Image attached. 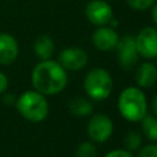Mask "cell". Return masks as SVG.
<instances>
[{"label": "cell", "instance_id": "cell-1", "mask_svg": "<svg viewBox=\"0 0 157 157\" xmlns=\"http://www.w3.org/2000/svg\"><path fill=\"white\" fill-rule=\"evenodd\" d=\"M32 86L44 96L58 94L67 85L66 70L55 60H40L32 70Z\"/></svg>", "mask_w": 157, "mask_h": 157}, {"label": "cell", "instance_id": "cell-2", "mask_svg": "<svg viewBox=\"0 0 157 157\" xmlns=\"http://www.w3.org/2000/svg\"><path fill=\"white\" fill-rule=\"evenodd\" d=\"M118 109L128 121H140L147 114V99L145 93L134 86L121 91L118 98Z\"/></svg>", "mask_w": 157, "mask_h": 157}, {"label": "cell", "instance_id": "cell-3", "mask_svg": "<svg viewBox=\"0 0 157 157\" xmlns=\"http://www.w3.org/2000/svg\"><path fill=\"white\" fill-rule=\"evenodd\" d=\"M18 113L31 123L43 121L49 113V103L44 94L32 90L20 94L15 103Z\"/></svg>", "mask_w": 157, "mask_h": 157}, {"label": "cell", "instance_id": "cell-4", "mask_svg": "<svg viewBox=\"0 0 157 157\" xmlns=\"http://www.w3.org/2000/svg\"><path fill=\"white\" fill-rule=\"evenodd\" d=\"M86 94L94 101H103L109 97L113 90L112 75L103 67L91 69L83 80Z\"/></svg>", "mask_w": 157, "mask_h": 157}, {"label": "cell", "instance_id": "cell-5", "mask_svg": "<svg viewBox=\"0 0 157 157\" xmlns=\"http://www.w3.org/2000/svg\"><path fill=\"white\" fill-rule=\"evenodd\" d=\"M85 16L92 25L98 27V26H107L110 22V20L114 17V13L108 1L91 0L85 6Z\"/></svg>", "mask_w": 157, "mask_h": 157}, {"label": "cell", "instance_id": "cell-6", "mask_svg": "<svg viewBox=\"0 0 157 157\" xmlns=\"http://www.w3.org/2000/svg\"><path fill=\"white\" fill-rule=\"evenodd\" d=\"M115 49H117V60L124 70H130L137 64L139 53L136 49L134 36H124L119 38Z\"/></svg>", "mask_w": 157, "mask_h": 157}, {"label": "cell", "instance_id": "cell-7", "mask_svg": "<svg viewBox=\"0 0 157 157\" xmlns=\"http://www.w3.org/2000/svg\"><path fill=\"white\" fill-rule=\"evenodd\" d=\"M135 44L139 55L146 59L157 58V28L144 27L135 36Z\"/></svg>", "mask_w": 157, "mask_h": 157}, {"label": "cell", "instance_id": "cell-8", "mask_svg": "<svg viewBox=\"0 0 157 157\" xmlns=\"http://www.w3.org/2000/svg\"><path fill=\"white\" fill-rule=\"evenodd\" d=\"M87 134L94 142H104L113 134L112 119L102 113L94 114L87 124Z\"/></svg>", "mask_w": 157, "mask_h": 157}, {"label": "cell", "instance_id": "cell-9", "mask_svg": "<svg viewBox=\"0 0 157 157\" xmlns=\"http://www.w3.org/2000/svg\"><path fill=\"white\" fill-rule=\"evenodd\" d=\"M56 61L66 71H78L87 65L88 55L80 47H67L59 53Z\"/></svg>", "mask_w": 157, "mask_h": 157}, {"label": "cell", "instance_id": "cell-10", "mask_svg": "<svg viewBox=\"0 0 157 157\" xmlns=\"http://www.w3.org/2000/svg\"><path fill=\"white\" fill-rule=\"evenodd\" d=\"M119 38L120 37L118 36L115 28H112L108 25L98 26L92 34V43L96 49L101 52H108L115 49Z\"/></svg>", "mask_w": 157, "mask_h": 157}, {"label": "cell", "instance_id": "cell-11", "mask_svg": "<svg viewBox=\"0 0 157 157\" xmlns=\"http://www.w3.org/2000/svg\"><path fill=\"white\" fill-rule=\"evenodd\" d=\"M18 43L10 33H0V65H11L18 56Z\"/></svg>", "mask_w": 157, "mask_h": 157}, {"label": "cell", "instance_id": "cell-12", "mask_svg": "<svg viewBox=\"0 0 157 157\" xmlns=\"http://www.w3.org/2000/svg\"><path fill=\"white\" fill-rule=\"evenodd\" d=\"M157 81V66L152 63H142L135 71V82L142 87L147 88L156 83Z\"/></svg>", "mask_w": 157, "mask_h": 157}, {"label": "cell", "instance_id": "cell-13", "mask_svg": "<svg viewBox=\"0 0 157 157\" xmlns=\"http://www.w3.org/2000/svg\"><path fill=\"white\" fill-rule=\"evenodd\" d=\"M54 49H55L54 40L48 34H40L39 37H37V39L33 43L34 54L39 60L52 59L54 54Z\"/></svg>", "mask_w": 157, "mask_h": 157}, {"label": "cell", "instance_id": "cell-14", "mask_svg": "<svg viewBox=\"0 0 157 157\" xmlns=\"http://www.w3.org/2000/svg\"><path fill=\"white\" fill-rule=\"evenodd\" d=\"M69 110L75 117H87L92 113L93 104L86 97L78 96V97H74L69 102Z\"/></svg>", "mask_w": 157, "mask_h": 157}, {"label": "cell", "instance_id": "cell-15", "mask_svg": "<svg viewBox=\"0 0 157 157\" xmlns=\"http://www.w3.org/2000/svg\"><path fill=\"white\" fill-rule=\"evenodd\" d=\"M140 121L144 135L151 141H157V117L146 114Z\"/></svg>", "mask_w": 157, "mask_h": 157}, {"label": "cell", "instance_id": "cell-16", "mask_svg": "<svg viewBox=\"0 0 157 157\" xmlns=\"http://www.w3.org/2000/svg\"><path fill=\"white\" fill-rule=\"evenodd\" d=\"M141 145H142V139H141V135L136 131H130L125 135V139H124V146L125 148L129 151V152H132V151H137L141 148Z\"/></svg>", "mask_w": 157, "mask_h": 157}, {"label": "cell", "instance_id": "cell-17", "mask_svg": "<svg viewBox=\"0 0 157 157\" xmlns=\"http://www.w3.org/2000/svg\"><path fill=\"white\" fill-rule=\"evenodd\" d=\"M96 153H97L96 146L92 142L85 141L76 147L75 157H96Z\"/></svg>", "mask_w": 157, "mask_h": 157}, {"label": "cell", "instance_id": "cell-18", "mask_svg": "<svg viewBox=\"0 0 157 157\" xmlns=\"http://www.w3.org/2000/svg\"><path fill=\"white\" fill-rule=\"evenodd\" d=\"M128 6L136 11H145L151 9L157 0H125Z\"/></svg>", "mask_w": 157, "mask_h": 157}, {"label": "cell", "instance_id": "cell-19", "mask_svg": "<svg viewBox=\"0 0 157 157\" xmlns=\"http://www.w3.org/2000/svg\"><path fill=\"white\" fill-rule=\"evenodd\" d=\"M139 157H157V144H151L140 148Z\"/></svg>", "mask_w": 157, "mask_h": 157}, {"label": "cell", "instance_id": "cell-20", "mask_svg": "<svg viewBox=\"0 0 157 157\" xmlns=\"http://www.w3.org/2000/svg\"><path fill=\"white\" fill-rule=\"evenodd\" d=\"M16 99H17V97L13 93H10V92H6V91L2 93V97H1L2 103L6 104V105H13L16 103Z\"/></svg>", "mask_w": 157, "mask_h": 157}, {"label": "cell", "instance_id": "cell-21", "mask_svg": "<svg viewBox=\"0 0 157 157\" xmlns=\"http://www.w3.org/2000/svg\"><path fill=\"white\" fill-rule=\"evenodd\" d=\"M104 157H132V155L128 150H113L108 152Z\"/></svg>", "mask_w": 157, "mask_h": 157}, {"label": "cell", "instance_id": "cell-22", "mask_svg": "<svg viewBox=\"0 0 157 157\" xmlns=\"http://www.w3.org/2000/svg\"><path fill=\"white\" fill-rule=\"evenodd\" d=\"M7 86H9V78H7V76L2 71H0V94H2L7 90Z\"/></svg>", "mask_w": 157, "mask_h": 157}, {"label": "cell", "instance_id": "cell-23", "mask_svg": "<svg viewBox=\"0 0 157 157\" xmlns=\"http://www.w3.org/2000/svg\"><path fill=\"white\" fill-rule=\"evenodd\" d=\"M151 9H152V21H153V23L157 27V1H156V4Z\"/></svg>", "mask_w": 157, "mask_h": 157}, {"label": "cell", "instance_id": "cell-24", "mask_svg": "<svg viewBox=\"0 0 157 157\" xmlns=\"http://www.w3.org/2000/svg\"><path fill=\"white\" fill-rule=\"evenodd\" d=\"M152 110H153L155 115L157 117V94L155 96V98H153V101H152Z\"/></svg>", "mask_w": 157, "mask_h": 157}, {"label": "cell", "instance_id": "cell-25", "mask_svg": "<svg viewBox=\"0 0 157 157\" xmlns=\"http://www.w3.org/2000/svg\"><path fill=\"white\" fill-rule=\"evenodd\" d=\"M156 66H157V65H156Z\"/></svg>", "mask_w": 157, "mask_h": 157}]
</instances>
